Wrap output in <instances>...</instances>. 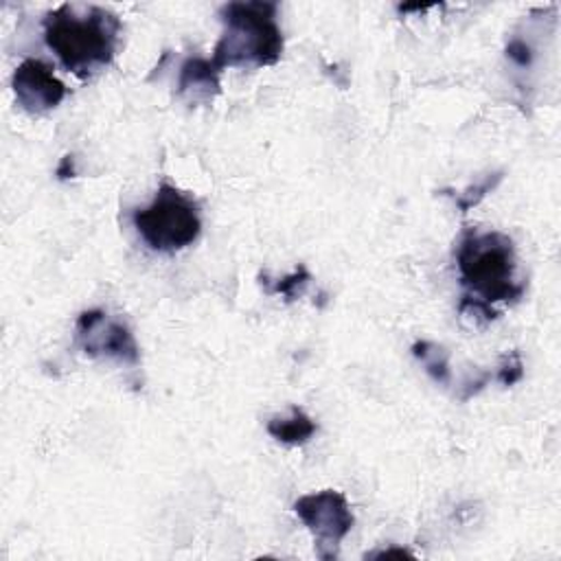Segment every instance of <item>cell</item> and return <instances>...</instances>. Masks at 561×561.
<instances>
[{
  "label": "cell",
  "mask_w": 561,
  "mask_h": 561,
  "mask_svg": "<svg viewBox=\"0 0 561 561\" xmlns=\"http://www.w3.org/2000/svg\"><path fill=\"white\" fill-rule=\"evenodd\" d=\"M392 554H399V557H410L412 552L403 550V548H390V550H379V552H373L370 557H392Z\"/></svg>",
  "instance_id": "cell-16"
},
{
  "label": "cell",
  "mask_w": 561,
  "mask_h": 561,
  "mask_svg": "<svg viewBox=\"0 0 561 561\" xmlns=\"http://www.w3.org/2000/svg\"><path fill=\"white\" fill-rule=\"evenodd\" d=\"M309 280H311V274H309V270L300 263L291 274H287V276L274 280L272 285H267V294H278V296H283L287 302H291V300H296V298H300V296L305 294V287L309 285Z\"/></svg>",
  "instance_id": "cell-12"
},
{
  "label": "cell",
  "mask_w": 561,
  "mask_h": 561,
  "mask_svg": "<svg viewBox=\"0 0 561 561\" xmlns=\"http://www.w3.org/2000/svg\"><path fill=\"white\" fill-rule=\"evenodd\" d=\"M42 28L61 66L77 77H90L114 59L123 24L103 7L64 2L44 15Z\"/></svg>",
  "instance_id": "cell-1"
},
{
  "label": "cell",
  "mask_w": 561,
  "mask_h": 561,
  "mask_svg": "<svg viewBox=\"0 0 561 561\" xmlns=\"http://www.w3.org/2000/svg\"><path fill=\"white\" fill-rule=\"evenodd\" d=\"M412 355L421 362L425 373L438 383L449 386L451 383V368H449V353L430 340H416L412 344Z\"/></svg>",
  "instance_id": "cell-10"
},
{
  "label": "cell",
  "mask_w": 561,
  "mask_h": 561,
  "mask_svg": "<svg viewBox=\"0 0 561 561\" xmlns=\"http://www.w3.org/2000/svg\"><path fill=\"white\" fill-rule=\"evenodd\" d=\"M75 340L88 357L114 359L129 366L140 362V348L131 329L103 309H88L77 318Z\"/></svg>",
  "instance_id": "cell-6"
},
{
  "label": "cell",
  "mask_w": 561,
  "mask_h": 561,
  "mask_svg": "<svg viewBox=\"0 0 561 561\" xmlns=\"http://www.w3.org/2000/svg\"><path fill=\"white\" fill-rule=\"evenodd\" d=\"M456 263L465 296L493 305L515 302L524 294V283L515 280V248L508 234L467 228L458 241Z\"/></svg>",
  "instance_id": "cell-3"
},
{
  "label": "cell",
  "mask_w": 561,
  "mask_h": 561,
  "mask_svg": "<svg viewBox=\"0 0 561 561\" xmlns=\"http://www.w3.org/2000/svg\"><path fill=\"white\" fill-rule=\"evenodd\" d=\"M522 377H524V359H522L519 351L504 353L497 370L493 373V379L500 381L504 388H508V386L522 381Z\"/></svg>",
  "instance_id": "cell-14"
},
{
  "label": "cell",
  "mask_w": 561,
  "mask_h": 561,
  "mask_svg": "<svg viewBox=\"0 0 561 561\" xmlns=\"http://www.w3.org/2000/svg\"><path fill=\"white\" fill-rule=\"evenodd\" d=\"M316 421L296 405L291 408L289 416H272L267 421V434L285 445H305L316 434Z\"/></svg>",
  "instance_id": "cell-9"
},
{
  "label": "cell",
  "mask_w": 561,
  "mask_h": 561,
  "mask_svg": "<svg viewBox=\"0 0 561 561\" xmlns=\"http://www.w3.org/2000/svg\"><path fill=\"white\" fill-rule=\"evenodd\" d=\"M504 55H506V59L513 66H517L522 70H526V68H530L535 64V46L530 44L528 37H522V35L508 37Z\"/></svg>",
  "instance_id": "cell-13"
},
{
  "label": "cell",
  "mask_w": 561,
  "mask_h": 561,
  "mask_svg": "<svg viewBox=\"0 0 561 561\" xmlns=\"http://www.w3.org/2000/svg\"><path fill=\"white\" fill-rule=\"evenodd\" d=\"M294 513L313 535L316 557L322 561L337 559L340 543L355 522L346 497L333 489L307 493L294 502Z\"/></svg>",
  "instance_id": "cell-5"
},
{
  "label": "cell",
  "mask_w": 561,
  "mask_h": 561,
  "mask_svg": "<svg viewBox=\"0 0 561 561\" xmlns=\"http://www.w3.org/2000/svg\"><path fill=\"white\" fill-rule=\"evenodd\" d=\"M221 68L206 57H188L180 66L175 92L186 103H210L221 90Z\"/></svg>",
  "instance_id": "cell-8"
},
{
  "label": "cell",
  "mask_w": 561,
  "mask_h": 561,
  "mask_svg": "<svg viewBox=\"0 0 561 561\" xmlns=\"http://www.w3.org/2000/svg\"><path fill=\"white\" fill-rule=\"evenodd\" d=\"M72 162H75V158H72V156H64L61 164L57 167V175H59L61 180H66L68 175L72 178V173H75V171H72Z\"/></svg>",
  "instance_id": "cell-15"
},
{
  "label": "cell",
  "mask_w": 561,
  "mask_h": 561,
  "mask_svg": "<svg viewBox=\"0 0 561 561\" xmlns=\"http://www.w3.org/2000/svg\"><path fill=\"white\" fill-rule=\"evenodd\" d=\"M278 4L265 0L228 2L219 9L224 31L215 44L213 61L228 66H274L283 55Z\"/></svg>",
  "instance_id": "cell-2"
},
{
  "label": "cell",
  "mask_w": 561,
  "mask_h": 561,
  "mask_svg": "<svg viewBox=\"0 0 561 561\" xmlns=\"http://www.w3.org/2000/svg\"><path fill=\"white\" fill-rule=\"evenodd\" d=\"M134 228L156 252H178L197 241L202 217L197 204L169 182H162L149 206L136 208Z\"/></svg>",
  "instance_id": "cell-4"
},
{
  "label": "cell",
  "mask_w": 561,
  "mask_h": 561,
  "mask_svg": "<svg viewBox=\"0 0 561 561\" xmlns=\"http://www.w3.org/2000/svg\"><path fill=\"white\" fill-rule=\"evenodd\" d=\"M11 88L18 105L28 114H46L55 110L68 94L64 81L55 77L53 68L35 57L24 59L15 68Z\"/></svg>",
  "instance_id": "cell-7"
},
{
  "label": "cell",
  "mask_w": 561,
  "mask_h": 561,
  "mask_svg": "<svg viewBox=\"0 0 561 561\" xmlns=\"http://www.w3.org/2000/svg\"><path fill=\"white\" fill-rule=\"evenodd\" d=\"M504 173L502 171H493V173H486L482 180H478L476 184L462 188L460 193L454 195V202L456 206L460 208V213H467L469 208H473L476 204H480L500 182H502Z\"/></svg>",
  "instance_id": "cell-11"
}]
</instances>
